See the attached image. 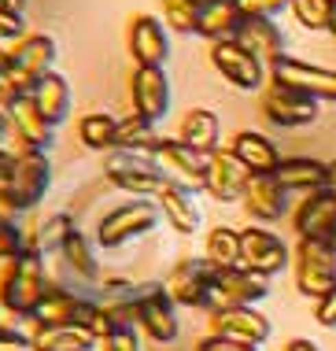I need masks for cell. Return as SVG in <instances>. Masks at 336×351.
<instances>
[{
	"mask_svg": "<svg viewBox=\"0 0 336 351\" xmlns=\"http://www.w3.org/2000/svg\"><path fill=\"white\" fill-rule=\"evenodd\" d=\"M52 278H48V259L37 252H26L12 263H0V311L12 315L19 326L30 329L37 307L45 303Z\"/></svg>",
	"mask_w": 336,
	"mask_h": 351,
	"instance_id": "obj_1",
	"label": "cell"
},
{
	"mask_svg": "<svg viewBox=\"0 0 336 351\" xmlns=\"http://www.w3.org/2000/svg\"><path fill=\"white\" fill-rule=\"evenodd\" d=\"M104 182L119 189V193L133 196V200H156L170 185L156 159L144 156V152H126V148H115L104 156Z\"/></svg>",
	"mask_w": 336,
	"mask_h": 351,
	"instance_id": "obj_2",
	"label": "cell"
},
{
	"mask_svg": "<svg viewBox=\"0 0 336 351\" xmlns=\"http://www.w3.org/2000/svg\"><path fill=\"white\" fill-rule=\"evenodd\" d=\"M163 215H159V204L156 200H126L119 207H111L108 215L96 222V248L104 252H115V248H126V244L148 237L152 230H159Z\"/></svg>",
	"mask_w": 336,
	"mask_h": 351,
	"instance_id": "obj_3",
	"label": "cell"
},
{
	"mask_svg": "<svg viewBox=\"0 0 336 351\" xmlns=\"http://www.w3.org/2000/svg\"><path fill=\"white\" fill-rule=\"evenodd\" d=\"M48 189H52V159H48V152H19L12 174L4 182V193L15 204V211L19 215L37 211L48 196Z\"/></svg>",
	"mask_w": 336,
	"mask_h": 351,
	"instance_id": "obj_4",
	"label": "cell"
},
{
	"mask_svg": "<svg viewBox=\"0 0 336 351\" xmlns=\"http://www.w3.org/2000/svg\"><path fill=\"white\" fill-rule=\"evenodd\" d=\"M270 296V278L248 267H226L211 274L207 289V315L222 307H255Z\"/></svg>",
	"mask_w": 336,
	"mask_h": 351,
	"instance_id": "obj_5",
	"label": "cell"
},
{
	"mask_svg": "<svg viewBox=\"0 0 336 351\" xmlns=\"http://www.w3.org/2000/svg\"><path fill=\"white\" fill-rule=\"evenodd\" d=\"M137 329L156 344H174L181 333V322H178V303L170 300L167 285L163 281H148L141 285V296H137Z\"/></svg>",
	"mask_w": 336,
	"mask_h": 351,
	"instance_id": "obj_6",
	"label": "cell"
},
{
	"mask_svg": "<svg viewBox=\"0 0 336 351\" xmlns=\"http://www.w3.org/2000/svg\"><path fill=\"white\" fill-rule=\"evenodd\" d=\"M207 56H211V67L222 74V82H229L233 89H240V93H263L266 89V74H270V67H266L259 56L248 52L244 45L215 41Z\"/></svg>",
	"mask_w": 336,
	"mask_h": 351,
	"instance_id": "obj_7",
	"label": "cell"
},
{
	"mask_svg": "<svg viewBox=\"0 0 336 351\" xmlns=\"http://www.w3.org/2000/svg\"><path fill=\"white\" fill-rule=\"evenodd\" d=\"M259 111H263L266 122H274V126L296 130V126H311V122H318L322 104L303 97V93L292 89V85L266 82V89L259 93Z\"/></svg>",
	"mask_w": 336,
	"mask_h": 351,
	"instance_id": "obj_8",
	"label": "cell"
},
{
	"mask_svg": "<svg viewBox=\"0 0 336 351\" xmlns=\"http://www.w3.org/2000/svg\"><path fill=\"white\" fill-rule=\"evenodd\" d=\"M270 82L292 85L303 97L318 100V104H336V67H318V63L296 60V56H281L270 63Z\"/></svg>",
	"mask_w": 336,
	"mask_h": 351,
	"instance_id": "obj_9",
	"label": "cell"
},
{
	"mask_svg": "<svg viewBox=\"0 0 336 351\" xmlns=\"http://www.w3.org/2000/svg\"><path fill=\"white\" fill-rule=\"evenodd\" d=\"M152 159L159 163V170L167 174L170 185H181V189H192V193H204L207 185V156L196 148H189L185 141L178 137H163Z\"/></svg>",
	"mask_w": 336,
	"mask_h": 351,
	"instance_id": "obj_10",
	"label": "cell"
},
{
	"mask_svg": "<svg viewBox=\"0 0 336 351\" xmlns=\"http://www.w3.org/2000/svg\"><path fill=\"white\" fill-rule=\"evenodd\" d=\"M296 289L311 300H322L329 289H336V252L329 241L296 244Z\"/></svg>",
	"mask_w": 336,
	"mask_h": 351,
	"instance_id": "obj_11",
	"label": "cell"
},
{
	"mask_svg": "<svg viewBox=\"0 0 336 351\" xmlns=\"http://www.w3.org/2000/svg\"><path fill=\"white\" fill-rule=\"evenodd\" d=\"M126 49L133 56V67H167L170 60V30L159 15H133L126 30Z\"/></svg>",
	"mask_w": 336,
	"mask_h": 351,
	"instance_id": "obj_12",
	"label": "cell"
},
{
	"mask_svg": "<svg viewBox=\"0 0 336 351\" xmlns=\"http://www.w3.org/2000/svg\"><path fill=\"white\" fill-rule=\"evenodd\" d=\"M130 104L133 115L159 122L170 115V78L167 67H133L130 74Z\"/></svg>",
	"mask_w": 336,
	"mask_h": 351,
	"instance_id": "obj_13",
	"label": "cell"
},
{
	"mask_svg": "<svg viewBox=\"0 0 336 351\" xmlns=\"http://www.w3.org/2000/svg\"><path fill=\"white\" fill-rule=\"evenodd\" d=\"M211 274H215V267H211L207 259H192V255H185V259H178L174 267H170V274L163 278V285H167L170 300H174L178 307L207 311Z\"/></svg>",
	"mask_w": 336,
	"mask_h": 351,
	"instance_id": "obj_14",
	"label": "cell"
},
{
	"mask_svg": "<svg viewBox=\"0 0 336 351\" xmlns=\"http://www.w3.org/2000/svg\"><path fill=\"white\" fill-rule=\"evenodd\" d=\"M8 119H12V148L15 152H52L56 148V126L37 111L34 97H19L8 104Z\"/></svg>",
	"mask_w": 336,
	"mask_h": 351,
	"instance_id": "obj_15",
	"label": "cell"
},
{
	"mask_svg": "<svg viewBox=\"0 0 336 351\" xmlns=\"http://www.w3.org/2000/svg\"><path fill=\"white\" fill-rule=\"evenodd\" d=\"M248 178H252V170L229 152V145H222V148H215L207 156V185H204V193L211 196V200H218V204H237L240 196H244Z\"/></svg>",
	"mask_w": 336,
	"mask_h": 351,
	"instance_id": "obj_16",
	"label": "cell"
},
{
	"mask_svg": "<svg viewBox=\"0 0 336 351\" xmlns=\"http://www.w3.org/2000/svg\"><path fill=\"white\" fill-rule=\"evenodd\" d=\"M211 322V333L215 337H226V340H237V344H266L274 333L270 318H263L255 307H222V311H211L207 315Z\"/></svg>",
	"mask_w": 336,
	"mask_h": 351,
	"instance_id": "obj_17",
	"label": "cell"
},
{
	"mask_svg": "<svg viewBox=\"0 0 336 351\" xmlns=\"http://www.w3.org/2000/svg\"><path fill=\"white\" fill-rule=\"evenodd\" d=\"M240 244H244V267L266 274V278L281 274L288 263H292L288 244L274 230H266V226H248V230H240Z\"/></svg>",
	"mask_w": 336,
	"mask_h": 351,
	"instance_id": "obj_18",
	"label": "cell"
},
{
	"mask_svg": "<svg viewBox=\"0 0 336 351\" xmlns=\"http://www.w3.org/2000/svg\"><path fill=\"white\" fill-rule=\"evenodd\" d=\"M93 311H96V300L93 296H82V292L63 289V285L52 281V289H48V296H45L41 307H37V315H34L30 326H67V322L85 326Z\"/></svg>",
	"mask_w": 336,
	"mask_h": 351,
	"instance_id": "obj_19",
	"label": "cell"
},
{
	"mask_svg": "<svg viewBox=\"0 0 336 351\" xmlns=\"http://www.w3.org/2000/svg\"><path fill=\"white\" fill-rule=\"evenodd\" d=\"M336 226V196L329 189H314V193H307L300 207H296L292 215V230L300 241H325V237L333 233Z\"/></svg>",
	"mask_w": 336,
	"mask_h": 351,
	"instance_id": "obj_20",
	"label": "cell"
},
{
	"mask_svg": "<svg viewBox=\"0 0 336 351\" xmlns=\"http://www.w3.org/2000/svg\"><path fill=\"white\" fill-rule=\"evenodd\" d=\"M240 204H244V211L252 215L259 226H270V222H277V218L285 215L288 193L277 185L274 174H252V178H248V185H244Z\"/></svg>",
	"mask_w": 336,
	"mask_h": 351,
	"instance_id": "obj_21",
	"label": "cell"
},
{
	"mask_svg": "<svg viewBox=\"0 0 336 351\" xmlns=\"http://www.w3.org/2000/svg\"><path fill=\"white\" fill-rule=\"evenodd\" d=\"M156 204H159L163 222H167L178 237H192L200 230V204H196V193H192V189L167 185L156 196Z\"/></svg>",
	"mask_w": 336,
	"mask_h": 351,
	"instance_id": "obj_22",
	"label": "cell"
},
{
	"mask_svg": "<svg viewBox=\"0 0 336 351\" xmlns=\"http://www.w3.org/2000/svg\"><path fill=\"white\" fill-rule=\"evenodd\" d=\"M233 41L244 45L252 56H259L266 67L285 56V34H281V26H277L274 19H244V23L237 26Z\"/></svg>",
	"mask_w": 336,
	"mask_h": 351,
	"instance_id": "obj_23",
	"label": "cell"
},
{
	"mask_svg": "<svg viewBox=\"0 0 336 351\" xmlns=\"http://www.w3.org/2000/svg\"><path fill=\"white\" fill-rule=\"evenodd\" d=\"M30 97L37 104V111L48 119V126H56V130H60L63 122L71 119V111H74V89H71V82H67L60 71H52L48 78L37 82Z\"/></svg>",
	"mask_w": 336,
	"mask_h": 351,
	"instance_id": "obj_24",
	"label": "cell"
},
{
	"mask_svg": "<svg viewBox=\"0 0 336 351\" xmlns=\"http://www.w3.org/2000/svg\"><path fill=\"white\" fill-rule=\"evenodd\" d=\"M229 152L244 163L252 174H274L277 163H281V152L266 134H255V130H240V134L229 137Z\"/></svg>",
	"mask_w": 336,
	"mask_h": 351,
	"instance_id": "obj_25",
	"label": "cell"
},
{
	"mask_svg": "<svg viewBox=\"0 0 336 351\" xmlns=\"http://www.w3.org/2000/svg\"><path fill=\"white\" fill-rule=\"evenodd\" d=\"M274 178L288 196L292 193L307 196V193H314V189H325V163L322 159H311V156H288L277 163Z\"/></svg>",
	"mask_w": 336,
	"mask_h": 351,
	"instance_id": "obj_26",
	"label": "cell"
},
{
	"mask_svg": "<svg viewBox=\"0 0 336 351\" xmlns=\"http://www.w3.org/2000/svg\"><path fill=\"white\" fill-rule=\"evenodd\" d=\"M30 344L34 351H96V337L85 326H30Z\"/></svg>",
	"mask_w": 336,
	"mask_h": 351,
	"instance_id": "obj_27",
	"label": "cell"
},
{
	"mask_svg": "<svg viewBox=\"0 0 336 351\" xmlns=\"http://www.w3.org/2000/svg\"><path fill=\"white\" fill-rule=\"evenodd\" d=\"M178 141H185L189 148L204 152V156H211L215 148H222V122H218L215 111L207 108H192L181 115L178 122Z\"/></svg>",
	"mask_w": 336,
	"mask_h": 351,
	"instance_id": "obj_28",
	"label": "cell"
},
{
	"mask_svg": "<svg viewBox=\"0 0 336 351\" xmlns=\"http://www.w3.org/2000/svg\"><path fill=\"white\" fill-rule=\"evenodd\" d=\"M26 230H30V252L45 255V259H52V255L63 252L67 237L78 230V226H74V218L67 215V211H52V215L37 218L34 226H26Z\"/></svg>",
	"mask_w": 336,
	"mask_h": 351,
	"instance_id": "obj_29",
	"label": "cell"
},
{
	"mask_svg": "<svg viewBox=\"0 0 336 351\" xmlns=\"http://www.w3.org/2000/svg\"><path fill=\"white\" fill-rule=\"evenodd\" d=\"M63 267L74 274V278L89 281V285H100L104 281V270H100V259H96V241H89L82 230H74L67 237L63 252H60Z\"/></svg>",
	"mask_w": 336,
	"mask_h": 351,
	"instance_id": "obj_30",
	"label": "cell"
},
{
	"mask_svg": "<svg viewBox=\"0 0 336 351\" xmlns=\"http://www.w3.org/2000/svg\"><path fill=\"white\" fill-rule=\"evenodd\" d=\"M240 23H244V15H240L237 0H218V4L200 8V34L196 37H207L211 45L215 41H233Z\"/></svg>",
	"mask_w": 336,
	"mask_h": 351,
	"instance_id": "obj_31",
	"label": "cell"
},
{
	"mask_svg": "<svg viewBox=\"0 0 336 351\" xmlns=\"http://www.w3.org/2000/svg\"><path fill=\"white\" fill-rule=\"evenodd\" d=\"M115 141H119V119L111 111H89L78 119V145L85 152L108 156V152H115Z\"/></svg>",
	"mask_w": 336,
	"mask_h": 351,
	"instance_id": "obj_32",
	"label": "cell"
},
{
	"mask_svg": "<svg viewBox=\"0 0 336 351\" xmlns=\"http://www.w3.org/2000/svg\"><path fill=\"white\" fill-rule=\"evenodd\" d=\"M204 259L215 270L244 267V244H240V230H233V226H211V230H207V244H204Z\"/></svg>",
	"mask_w": 336,
	"mask_h": 351,
	"instance_id": "obj_33",
	"label": "cell"
},
{
	"mask_svg": "<svg viewBox=\"0 0 336 351\" xmlns=\"http://www.w3.org/2000/svg\"><path fill=\"white\" fill-rule=\"evenodd\" d=\"M159 141H163V137H159V126H156V122L133 115V111H130L126 119H119V141H115V148L144 152V156H152Z\"/></svg>",
	"mask_w": 336,
	"mask_h": 351,
	"instance_id": "obj_34",
	"label": "cell"
},
{
	"mask_svg": "<svg viewBox=\"0 0 336 351\" xmlns=\"http://www.w3.org/2000/svg\"><path fill=\"white\" fill-rule=\"evenodd\" d=\"M159 19L174 34H200V8L192 0H159Z\"/></svg>",
	"mask_w": 336,
	"mask_h": 351,
	"instance_id": "obj_35",
	"label": "cell"
},
{
	"mask_svg": "<svg viewBox=\"0 0 336 351\" xmlns=\"http://www.w3.org/2000/svg\"><path fill=\"white\" fill-rule=\"evenodd\" d=\"M30 252V230L23 218H0V263H12Z\"/></svg>",
	"mask_w": 336,
	"mask_h": 351,
	"instance_id": "obj_36",
	"label": "cell"
},
{
	"mask_svg": "<svg viewBox=\"0 0 336 351\" xmlns=\"http://www.w3.org/2000/svg\"><path fill=\"white\" fill-rule=\"evenodd\" d=\"M329 8L333 0H292L288 12L296 15L303 30H329Z\"/></svg>",
	"mask_w": 336,
	"mask_h": 351,
	"instance_id": "obj_37",
	"label": "cell"
},
{
	"mask_svg": "<svg viewBox=\"0 0 336 351\" xmlns=\"http://www.w3.org/2000/svg\"><path fill=\"white\" fill-rule=\"evenodd\" d=\"M237 8L244 19H277L292 8V0H237Z\"/></svg>",
	"mask_w": 336,
	"mask_h": 351,
	"instance_id": "obj_38",
	"label": "cell"
},
{
	"mask_svg": "<svg viewBox=\"0 0 336 351\" xmlns=\"http://www.w3.org/2000/svg\"><path fill=\"white\" fill-rule=\"evenodd\" d=\"M26 34H30V26H26V15L0 12V49H12V45H19Z\"/></svg>",
	"mask_w": 336,
	"mask_h": 351,
	"instance_id": "obj_39",
	"label": "cell"
},
{
	"mask_svg": "<svg viewBox=\"0 0 336 351\" xmlns=\"http://www.w3.org/2000/svg\"><path fill=\"white\" fill-rule=\"evenodd\" d=\"M0 351H34L30 344V329L19 326V322H0Z\"/></svg>",
	"mask_w": 336,
	"mask_h": 351,
	"instance_id": "obj_40",
	"label": "cell"
},
{
	"mask_svg": "<svg viewBox=\"0 0 336 351\" xmlns=\"http://www.w3.org/2000/svg\"><path fill=\"white\" fill-rule=\"evenodd\" d=\"M96 351H141V337L137 329H115L108 340H100Z\"/></svg>",
	"mask_w": 336,
	"mask_h": 351,
	"instance_id": "obj_41",
	"label": "cell"
},
{
	"mask_svg": "<svg viewBox=\"0 0 336 351\" xmlns=\"http://www.w3.org/2000/svg\"><path fill=\"white\" fill-rule=\"evenodd\" d=\"M314 322L322 329H336V289H329L322 300H314Z\"/></svg>",
	"mask_w": 336,
	"mask_h": 351,
	"instance_id": "obj_42",
	"label": "cell"
},
{
	"mask_svg": "<svg viewBox=\"0 0 336 351\" xmlns=\"http://www.w3.org/2000/svg\"><path fill=\"white\" fill-rule=\"evenodd\" d=\"M192 351H259V348H252V344H237V340H226V337L207 333V337L196 340V348H192Z\"/></svg>",
	"mask_w": 336,
	"mask_h": 351,
	"instance_id": "obj_43",
	"label": "cell"
},
{
	"mask_svg": "<svg viewBox=\"0 0 336 351\" xmlns=\"http://www.w3.org/2000/svg\"><path fill=\"white\" fill-rule=\"evenodd\" d=\"M15 156H19V152H15L12 145H0V185H4V182H8V174H12Z\"/></svg>",
	"mask_w": 336,
	"mask_h": 351,
	"instance_id": "obj_44",
	"label": "cell"
},
{
	"mask_svg": "<svg viewBox=\"0 0 336 351\" xmlns=\"http://www.w3.org/2000/svg\"><path fill=\"white\" fill-rule=\"evenodd\" d=\"M0 145H12V119H8L4 104H0Z\"/></svg>",
	"mask_w": 336,
	"mask_h": 351,
	"instance_id": "obj_45",
	"label": "cell"
},
{
	"mask_svg": "<svg viewBox=\"0 0 336 351\" xmlns=\"http://www.w3.org/2000/svg\"><path fill=\"white\" fill-rule=\"evenodd\" d=\"M285 351H322L318 344H314V340H307V337H292L285 344Z\"/></svg>",
	"mask_w": 336,
	"mask_h": 351,
	"instance_id": "obj_46",
	"label": "cell"
},
{
	"mask_svg": "<svg viewBox=\"0 0 336 351\" xmlns=\"http://www.w3.org/2000/svg\"><path fill=\"white\" fill-rule=\"evenodd\" d=\"M0 218H23L15 211V204L8 200V193H4V185H0Z\"/></svg>",
	"mask_w": 336,
	"mask_h": 351,
	"instance_id": "obj_47",
	"label": "cell"
},
{
	"mask_svg": "<svg viewBox=\"0 0 336 351\" xmlns=\"http://www.w3.org/2000/svg\"><path fill=\"white\" fill-rule=\"evenodd\" d=\"M30 0H0V12H15V15H26Z\"/></svg>",
	"mask_w": 336,
	"mask_h": 351,
	"instance_id": "obj_48",
	"label": "cell"
},
{
	"mask_svg": "<svg viewBox=\"0 0 336 351\" xmlns=\"http://www.w3.org/2000/svg\"><path fill=\"white\" fill-rule=\"evenodd\" d=\"M325 189L336 196V159H333V163H325Z\"/></svg>",
	"mask_w": 336,
	"mask_h": 351,
	"instance_id": "obj_49",
	"label": "cell"
},
{
	"mask_svg": "<svg viewBox=\"0 0 336 351\" xmlns=\"http://www.w3.org/2000/svg\"><path fill=\"white\" fill-rule=\"evenodd\" d=\"M8 63H12V49H0V74L8 71Z\"/></svg>",
	"mask_w": 336,
	"mask_h": 351,
	"instance_id": "obj_50",
	"label": "cell"
},
{
	"mask_svg": "<svg viewBox=\"0 0 336 351\" xmlns=\"http://www.w3.org/2000/svg\"><path fill=\"white\" fill-rule=\"evenodd\" d=\"M329 34L336 37V0H333V8H329Z\"/></svg>",
	"mask_w": 336,
	"mask_h": 351,
	"instance_id": "obj_51",
	"label": "cell"
},
{
	"mask_svg": "<svg viewBox=\"0 0 336 351\" xmlns=\"http://www.w3.org/2000/svg\"><path fill=\"white\" fill-rule=\"evenodd\" d=\"M325 241H329V248L336 252V226H333V233H329V237H325Z\"/></svg>",
	"mask_w": 336,
	"mask_h": 351,
	"instance_id": "obj_52",
	"label": "cell"
}]
</instances>
